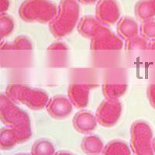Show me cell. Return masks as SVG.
<instances>
[{"label":"cell","mask_w":155,"mask_h":155,"mask_svg":"<svg viewBox=\"0 0 155 155\" xmlns=\"http://www.w3.org/2000/svg\"><path fill=\"white\" fill-rule=\"evenodd\" d=\"M58 7L51 0H24L19 5V16L26 23H50L58 13Z\"/></svg>","instance_id":"4"},{"label":"cell","mask_w":155,"mask_h":155,"mask_svg":"<svg viewBox=\"0 0 155 155\" xmlns=\"http://www.w3.org/2000/svg\"><path fill=\"white\" fill-rule=\"evenodd\" d=\"M68 47L65 43L62 41H56L51 44L48 48V50H68Z\"/></svg>","instance_id":"25"},{"label":"cell","mask_w":155,"mask_h":155,"mask_svg":"<svg viewBox=\"0 0 155 155\" xmlns=\"http://www.w3.org/2000/svg\"><path fill=\"white\" fill-rule=\"evenodd\" d=\"M5 95L16 104H23L31 110L38 111L46 107L49 95L44 90L31 88L23 84H10L5 88Z\"/></svg>","instance_id":"3"},{"label":"cell","mask_w":155,"mask_h":155,"mask_svg":"<svg viewBox=\"0 0 155 155\" xmlns=\"http://www.w3.org/2000/svg\"><path fill=\"white\" fill-rule=\"evenodd\" d=\"M54 155H74V153H71V152L65 151V150H60V151L56 152Z\"/></svg>","instance_id":"28"},{"label":"cell","mask_w":155,"mask_h":155,"mask_svg":"<svg viewBox=\"0 0 155 155\" xmlns=\"http://www.w3.org/2000/svg\"><path fill=\"white\" fill-rule=\"evenodd\" d=\"M77 29L81 37L91 40L99 37L101 34L112 31L107 26L101 23L95 16L89 15L81 18Z\"/></svg>","instance_id":"8"},{"label":"cell","mask_w":155,"mask_h":155,"mask_svg":"<svg viewBox=\"0 0 155 155\" xmlns=\"http://www.w3.org/2000/svg\"><path fill=\"white\" fill-rule=\"evenodd\" d=\"M33 44L28 37L20 35L10 43V50H32Z\"/></svg>","instance_id":"23"},{"label":"cell","mask_w":155,"mask_h":155,"mask_svg":"<svg viewBox=\"0 0 155 155\" xmlns=\"http://www.w3.org/2000/svg\"><path fill=\"white\" fill-rule=\"evenodd\" d=\"M0 119L4 125L12 129L18 144L31 138V123L28 113L2 93L0 95Z\"/></svg>","instance_id":"1"},{"label":"cell","mask_w":155,"mask_h":155,"mask_svg":"<svg viewBox=\"0 0 155 155\" xmlns=\"http://www.w3.org/2000/svg\"><path fill=\"white\" fill-rule=\"evenodd\" d=\"M18 144L12 129L2 128L0 130V148L2 150H11Z\"/></svg>","instance_id":"19"},{"label":"cell","mask_w":155,"mask_h":155,"mask_svg":"<svg viewBox=\"0 0 155 155\" xmlns=\"http://www.w3.org/2000/svg\"><path fill=\"white\" fill-rule=\"evenodd\" d=\"M79 3L82 4V5H93V4L99 2V0H78Z\"/></svg>","instance_id":"27"},{"label":"cell","mask_w":155,"mask_h":155,"mask_svg":"<svg viewBox=\"0 0 155 155\" xmlns=\"http://www.w3.org/2000/svg\"><path fill=\"white\" fill-rule=\"evenodd\" d=\"M149 46V41L142 36H136L126 41L125 49L128 51L132 50H147Z\"/></svg>","instance_id":"21"},{"label":"cell","mask_w":155,"mask_h":155,"mask_svg":"<svg viewBox=\"0 0 155 155\" xmlns=\"http://www.w3.org/2000/svg\"><path fill=\"white\" fill-rule=\"evenodd\" d=\"M153 130L144 120L134 122L130 128V148L134 155H155Z\"/></svg>","instance_id":"5"},{"label":"cell","mask_w":155,"mask_h":155,"mask_svg":"<svg viewBox=\"0 0 155 155\" xmlns=\"http://www.w3.org/2000/svg\"><path fill=\"white\" fill-rule=\"evenodd\" d=\"M147 95L150 106L155 109V84H150L147 88Z\"/></svg>","instance_id":"24"},{"label":"cell","mask_w":155,"mask_h":155,"mask_svg":"<svg viewBox=\"0 0 155 155\" xmlns=\"http://www.w3.org/2000/svg\"><path fill=\"white\" fill-rule=\"evenodd\" d=\"M48 114L53 119L63 120L70 116L73 112V105L64 95H57L52 97L46 106Z\"/></svg>","instance_id":"9"},{"label":"cell","mask_w":155,"mask_h":155,"mask_svg":"<svg viewBox=\"0 0 155 155\" xmlns=\"http://www.w3.org/2000/svg\"><path fill=\"white\" fill-rule=\"evenodd\" d=\"M80 5L78 0H61L57 16L49 23L51 34L57 39H61L72 33L78 24Z\"/></svg>","instance_id":"2"},{"label":"cell","mask_w":155,"mask_h":155,"mask_svg":"<svg viewBox=\"0 0 155 155\" xmlns=\"http://www.w3.org/2000/svg\"><path fill=\"white\" fill-rule=\"evenodd\" d=\"M123 39L113 32H109L101 34L99 37L92 39L90 44V48L92 51L98 50H121L124 48Z\"/></svg>","instance_id":"12"},{"label":"cell","mask_w":155,"mask_h":155,"mask_svg":"<svg viewBox=\"0 0 155 155\" xmlns=\"http://www.w3.org/2000/svg\"><path fill=\"white\" fill-rule=\"evenodd\" d=\"M102 94L106 99L116 100L124 95L127 91V85L126 84H109L105 83L102 85Z\"/></svg>","instance_id":"17"},{"label":"cell","mask_w":155,"mask_h":155,"mask_svg":"<svg viewBox=\"0 0 155 155\" xmlns=\"http://www.w3.org/2000/svg\"><path fill=\"white\" fill-rule=\"evenodd\" d=\"M118 35L123 40L129 39L139 35V24L135 19L130 16H124L117 22L116 27Z\"/></svg>","instance_id":"13"},{"label":"cell","mask_w":155,"mask_h":155,"mask_svg":"<svg viewBox=\"0 0 155 155\" xmlns=\"http://www.w3.org/2000/svg\"><path fill=\"white\" fill-rule=\"evenodd\" d=\"M123 106L119 99L102 101L96 110L97 121L102 127L110 128L116 125L121 117Z\"/></svg>","instance_id":"6"},{"label":"cell","mask_w":155,"mask_h":155,"mask_svg":"<svg viewBox=\"0 0 155 155\" xmlns=\"http://www.w3.org/2000/svg\"><path fill=\"white\" fill-rule=\"evenodd\" d=\"M131 148L122 140H113L104 146L102 155H131Z\"/></svg>","instance_id":"15"},{"label":"cell","mask_w":155,"mask_h":155,"mask_svg":"<svg viewBox=\"0 0 155 155\" xmlns=\"http://www.w3.org/2000/svg\"><path fill=\"white\" fill-rule=\"evenodd\" d=\"M136 17L141 22L153 19L155 16V9L150 0H139L135 5Z\"/></svg>","instance_id":"16"},{"label":"cell","mask_w":155,"mask_h":155,"mask_svg":"<svg viewBox=\"0 0 155 155\" xmlns=\"http://www.w3.org/2000/svg\"><path fill=\"white\" fill-rule=\"evenodd\" d=\"M148 49L155 50V40H153V41H151L150 42H149Z\"/></svg>","instance_id":"29"},{"label":"cell","mask_w":155,"mask_h":155,"mask_svg":"<svg viewBox=\"0 0 155 155\" xmlns=\"http://www.w3.org/2000/svg\"><path fill=\"white\" fill-rule=\"evenodd\" d=\"M92 86L87 84H71L68 88V95L73 106L85 109L89 102L90 90Z\"/></svg>","instance_id":"11"},{"label":"cell","mask_w":155,"mask_h":155,"mask_svg":"<svg viewBox=\"0 0 155 155\" xmlns=\"http://www.w3.org/2000/svg\"><path fill=\"white\" fill-rule=\"evenodd\" d=\"M81 148L86 155H100L104 148V143L98 136L88 135L81 140Z\"/></svg>","instance_id":"14"},{"label":"cell","mask_w":155,"mask_h":155,"mask_svg":"<svg viewBox=\"0 0 155 155\" xmlns=\"http://www.w3.org/2000/svg\"><path fill=\"white\" fill-rule=\"evenodd\" d=\"M140 31L141 36L148 41L155 40V19H151L142 22Z\"/></svg>","instance_id":"22"},{"label":"cell","mask_w":155,"mask_h":155,"mask_svg":"<svg viewBox=\"0 0 155 155\" xmlns=\"http://www.w3.org/2000/svg\"><path fill=\"white\" fill-rule=\"evenodd\" d=\"M121 12L116 0H99L95 6V17L106 26L113 25L120 19Z\"/></svg>","instance_id":"7"},{"label":"cell","mask_w":155,"mask_h":155,"mask_svg":"<svg viewBox=\"0 0 155 155\" xmlns=\"http://www.w3.org/2000/svg\"><path fill=\"white\" fill-rule=\"evenodd\" d=\"M15 29V21L12 16L1 13L0 16V37L1 40L9 37Z\"/></svg>","instance_id":"20"},{"label":"cell","mask_w":155,"mask_h":155,"mask_svg":"<svg viewBox=\"0 0 155 155\" xmlns=\"http://www.w3.org/2000/svg\"><path fill=\"white\" fill-rule=\"evenodd\" d=\"M15 155H32V154H28V153H17V154H15Z\"/></svg>","instance_id":"32"},{"label":"cell","mask_w":155,"mask_h":155,"mask_svg":"<svg viewBox=\"0 0 155 155\" xmlns=\"http://www.w3.org/2000/svg\"><path fill=\"white\" fill-rule=\"evenodd\" d=\"M153 152L155 153V137L153 138Z\"/></svg>","instance_id":"30"},{"label":"cell","mask_w":155,"mask_h":155,"mask_svg":"<svg viewBox=\"0 0 155 155\" xmlns=\"http://www.w3.org/2000/svg\"><path fill=\"white\" fill-rule=\"evenodd\" d=\"M10 7V0H0V12L5 13Z\"/></svg>","instance_id":"26"},{"label":"cell","mask_w":155,"mask_h":155,"mask_svg":"<svg viewBox=\"0 0 155 155\" xmlns=\"http://www.w3.org/2000/svg\"><path fill=\"white\" fill-rule=\"evenodd\" d=\"M55 147L49 140L41 138L36 140L31 148L32 155H54Z\"/></svg>","instance_id":"18"},{"label":"cell","mask_w":155,"mask_h":155,"mask_svg":"<svg viewBox=\"0 0 155 155\" xmlns=\"http://www.w3.org/2000/svg\"><path fill=\"white\" fill-rule=\"evenodd\" d=\"M72 124L75 130L79 134H89L96 130L99 123L93 113L82 109L74 115Z\"/></svg>","instance_id":"10"},{"label":"cell","mask_w":155,"mask_h":155,"mask_svg":"<svg viewBox=\"0 0 155 155\" xmlns=\"http://www.w3.org/2000/svg\"><path fill=\"white\" fill-rule=\"evenodd\" d=\"M150 2H151L152 5H153V6L154 7V9H155V0H150Z\"/></svg>","instance_id":"31"}]
</instances>
